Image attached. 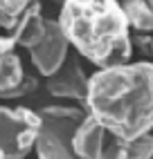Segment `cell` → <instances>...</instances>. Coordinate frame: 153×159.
I'll return each mask as SVG.
<instances>
[{
  "instance_id": "4fadbf2b",
  "label": "cell",
  "mask_w": 153,
  "mask_h": 159,
  "mask_svg": "<svg viewBox=\"0 0 153 159\" xmlns=\"http://www.w3.org/2000/svg\"><path fill=\"white\" fill-rule=\"evenodd\" d=\"M9 52H14V43L9 36H0V56L9 54Z\"/></svg>"
},
{
  "instance_id": "5b68a950",
  "label": "cell",
  "mask_w": 153,
  "mask_h": 159,
  "mask_svg": "<svg viewBox=\"0 0 153 159\" xmlns=\"http://www.w3.org/2000/svg\"><path fill=\"white\" fill-rule=\"evenodd\" d=\"M68 47L70 45H68V40H65L59 23L52 20V18H45V34L29 49L32 63H34V67L43 76H52L65 63V58H68Z\"/></svg>"
},
{
  "instance_id": "9a60e30c",
  "label": "cell",
  "mask_w": 153,
  "mask_h": 159,
  "mask_svg": "<svg viewBox=\"0 0 153 159\" xmlns=\"http://www.w3.org/2000/svg\"><path fill=\"white\" fill-rule=\"evenodd\" d=\"M146 2H149V7H151V9H153V0H146Z\"/></svg>"
},
{
  "instance_id": "6da1fadb",
  "label": "cell",
  "mask_w": 153,
  "mask_h": 159,
  "mask_svg": "<svg viewBox=\"0 0 153 159\" xmlns=\"http://www.w3.org/2000/svg\"><path fill=\"white\" fill-rule=\"evenodd\" d=\"M86 114L117 139L153 130V63H124L88 76Z\"/></svg>"
},
{
  "instance_id": "9c48e42d",
  "label": "cell",
  "mask_w": 153,
  "mask_h": 159,
  "mask_svg": "<svg viewBox=\"0 0 153 159\" xmlns=\"http://www.w3.org/2000/svg\"><path fill=\"white\" fill-rule=\"evenodd\" d=\"M45 34V16H43V7L38 0H34L23 14H20L16 27L12 29V43L14 45H23L32 49Z\"/></svg>"
},
{
  "instance_id": "8fae6325",
  "label": "cell",
  "mask_w": 153,
  "mask_h": 159,
  "mask_svg": "<svg viewBox=\"0 0 153 159\" xmlns=\"http://www.w3.org/2000/svg\"><path fill=\"white\" fill-rule=\"evenodd\" d=\"M119 7H122V14L126 16L128 27H135L142 34L153 31V9L149 7L146 0H122Z\"/></svg>"
},
{
  "instance_id": "7c38bea8",
  "label": "cell",
  "mask_w": 153,
  "mask_h": 159,
  "mask_svg": "<svg viewBox=\"0 0 153 159\" xmlns=\"http://www.w3.org/2000/svg\"><path fill=\"white\" fill-rule=\"evenodd\" d=\"M34 2V0H0V27L12 31L18 23L20 14Z\"/></svg>"
},
{
  "instance_id": "e0dca14e",
  "label": "cell",
  "mask_w": 153,
  "mask_h": 159,
  "mask_svg": "<svg viewBox=\"0 0 153 159\" xmlns=\"http://www.w3.org/2000/svg\"><path fill=\"white\" fill-rule=\"evenodd\" d=\"M54 2H63V0H54Z\"/></svg>"
},
{
  "instance_id": "ba28073f",
  "label": "cell",
  "mask_w": 153,
  "mask_h": 159,
  "mask_svg": "<svg viewBox=\"0 0 153 159\" xmlns=\"http://www.w3.org/2000/svg\"><path fill=\"white\" fill-rule=\"evenodd\" d=\"M106 137L108 132L104 130V125L86 114L72 134V152L79 159H101Z\"/></svg>"
},
{
  "instance_id": "7a4b0ae2",
  "label": "cell",
  "mask_w": 153,
  "mask_h": 159,
  "mask_svg": "<svg viewBox=\"0 0 153 159\" xmlns=\"http://www.w3.org/2000/svg\"><path fill=\"white\" fill-rule=\"evenodd\" d=\"M57 23L68 45L99 70L131 61L133 38L117 0H63Z\"/></svg>"
},
{
  "instance_id": "8992f818",
  "label": "cell",
  "mask_w": 153,
  "mask_h": 159,
  "mask_svg": "<svg viewBox=\"0 0 153 159\" xmlns=\"http://www.w3.org/2000/svg\"><path fill=\"white\" fill-rule=\"evenodd\" d=\"M47 92L57 99H74V101H83L86 92H88V76L83 74L81 65L74 58H65V63L47 76L45 83Z\"/></svg>"
},
{
  "instance_id": "277c9868",
  "label": "cell",
  "mask_w": 153,
  "mask_h": 159,
  "mask_svg": "<svg viewBox=\"0 0 153 159\" xmlns=\"http://www.w3.org/2000/svg\"><path fill=\"white\" fill-rule=\"evenodd\" d=\"M38 128L41 119L36 112L0 105V159H25L34 148Z\"/></svg>"
},
{
  "instance_id": "3957f363",
  "label": "cell",
  "mask_w": 153,
  "mask_h": 159,
  "mask_svg": "<svg viewBox=\"0 0 153 159\" xmlns=\"http://www.w3.org/2000/svg\"><path fill=\"white\" fill-rule=\"evenodd\" d=\"M83 116L86 112L79 108L45 105L38 112L41 128L34 141L38 159H79L72 152V134Z\"/></svg>"
},
{
  "instance_id": "30bf717a",
  "label": "cell",
  "mask_w": 153,
  "mask_h": 159,
  "mask_svg": "<svg viewBox=\"0 0 153 159\" xmlns=\"http://www.w3.org/2000/svg\"><path fill=\"white\" fill-rule=\"evenodd\" d=\"M151 157H153V132L128 141L108 134L101 150V159H151Z\"/></svg>"
},
{
  "instance_id": "52a82bcc",
  "label": "cell",
  "mask_w": 153,
  "mask_h": 159,
  "mask_svg": "<svg viewBox=\"0 0 153 159\" xmlns=\"http://www.w3.org/2000/svg\"><path fill=\"white\" fill-rule=\"evenodd\" d=\"M36 88V76L23 72V63L14 52L0 56V99H20L32 94Z\"/></svg>"
},
{
  "instance_id": "5bb4252c",
  "label": "cell",
  "mask_w": 153,
  "mask_h": 159,
  "mask_svg": "<svg viewBox=\"0 0 153 159\" xmlns=\"http://www.w3.org/2000/svg\"><path fill=\"white\" fill-rule=\"evenodd\" d=\"M135 43L144 49V52H151V36H149V34H140V36L135 38Z\"/></svg>"
},
{
  "instance_id": "2e32d148",
  "label": "cell",
  "mask_w": 153,
  "mask_h": 159,
  "mask_svg": "<svg viewBox=\"0 0 153 159\" xmlns=\"http://www.w3.org/2000/svg\"><path fill=\"white\" fill-rule=\"evenodd\" d=\"M151 54H153V36H151Z\"/></svg>"
}]
</instances>
